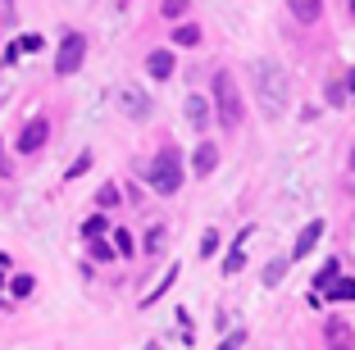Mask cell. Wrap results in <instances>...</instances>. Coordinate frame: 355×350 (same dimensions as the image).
<instances>
[{"label": "cell", "mask_w": 355, "mask_h": 350, "mask_svg": "<svg viewBox=\"0 0 355 350\" xmlns=\"http://www.w3.org/2000/svg\"><path fill=\"white\" fill-rule=\"evenodd\" d=\"M255 91H260V110L269 114V119H278V114L287 110V73L273 60H260L255 64Z\"/></svg>", "instance_id": "obj_1"}, {"label": "cell", "mask_w": 355, "mask_h": 350, "mask_svg": "<svg viewBox=\"0 0 355 350\" xmlns=\"http://www.w3.org/2000/svg\"><path fill=\"white\" fill-rule=\"evenodd\" d=\"M214 114H219L223 128H241L246 105H241V91H237V78L232 73H214Z\"/></svg>", "instance_id": "obj_2"}, {"label": "cell", "mask_w": 355, "mask_h": 350, "mask_svg": "<svg viewBox=\"0 0 355 350\" xmlns=\"http://www.w3.org/2000/svg\"><path fill=\"white\" fill-rule=\"evenodd\" d=\"M150 186H155L159 196H178V186H182V159H178V150L164 146L150 159Z\"/></svg>", "instance_id": "obj_3"}, {"label": "cell", "mask_w": 355, "mask_h": 350, "mask_svg": "<svg viewBox=\"0 0 355 350\" xmlns=\"http://www.w3.org/2000/svg\"><path fill=\"white\" fill-rule=\"evenodd\" d=\"M83 55H87V37L83 32H69V37L60 42V55H55V73H60V78L78 73L83 69Z\"/></svg>", "instance_id": "obj_4"}, {"label": "cell", "mask_w": 355, "mask_h": 350, "mask_svg": "<svg viewBox=\"0 0 355 350\" xmlns=\"http://www.w3.org/2000/svg\"><path fill=\"white\" fill-rule=\"evenodd\" d=\"M46 137H51V123H46V119H32V123H23V132H19V150L37 155L46 146Z\"/></svg>", "instance_id": "obj_5"}, {"label": "cell", "mask_w": 355, "mask_h": 350, "mask_svg": "<svg viewBox=\"0 0 355 350\" xmlns=\"http://www.w3.org/2000/svg\"><path fill=\"white\" fill-rule=\"evenodd\" d=\"M324 341H328V350H355V328L346 319H328L324 323Z\"/></svg>", "instance_id": "obj_6"}, {"label": "cell", "mask_w": 355, "mask_h": 350, "mask_svg": "<svg viewBox=\"0 0 355 350\" xmlns=\"http://www.w3.org/2000/svg\"><path fill=\"white\" fill-rule=\"evenodd\" d=\"M319 237H324V218L305 223V227H301V237H296V246H292V259H305L314 246H319Z\"/></svg>", "instance_id": "obj_7"}, {"label": "cell", "mask_w": 355, "mask_h": 350, "mask_svg": "<svg viewBox=\"0 0 355 350\" xmlns=\"http://www.w3.org/2000/svg\"><path fill=\"white\" fill-rule=\"evenodd\" d=\"M287 10H292L296 23H319L324 19V0H287Z\"/></svg>", "instance_id": "obj_8"}, {"label": "cell", "mask_w": 355, "mask_h": 350, "mask_svg": "<svg viewBox=\"0 0 355 350\" xmlns=\"http://www.w3.org/2000/svg\"><path fill=\"white\" fill-rule=\"evenodd\" d=\"M146 73L150 78H173V51H150V60H146Z\"/></svg>", "instance_id": "obj_9"}, {"label": "cell", "mask_w": 355, "mask_h": 350, "mask_svg": "<svg viewBox=\"0 0 355 350\" xmlns=\"http://www.w3.org/2000/svg\"><path fill=\"white\" fill-rule=\"evenodd\" d=\"M214 164H219V150H214L209 141H200V146H196V173L209 177V173H214Z\"/></svg>", "instance_id": "obj_10"}, {"label": "cell", "mask_w": 355, "mask_h": 350, "mask_svg": "<svg viewBox=\"0 0 355 350\" xmlns=\"http://www.w3.org/2000/svg\"><path fill=\"white\" fill-rule=\"evenodd\" d=\"M187 119H191V128L209 123V100H205V96H187Z\"/></svg>", "instance_id": "obj_11"}, {"label": "cell", "mask_w": 355, "mask_h": 350, "mask_svg": "<svg viewBox=\"0 0 355 350\" xmlns=\"http://www.w3.org/2000/svg\"><path fill=\"white\" fill-rule=\"evenodd\" d=\"M246 237H251V227L237 237V246H232V255L223 259V273H241V264H246Z\"/></svg>", "instance_id": "obj_12"}, {"label": "cell", "mask_w": 355, "mask_h": 350, "mask_svg": "<svg viewBox=\"0 0 355 350\" xmlns=\"http://www.w3.org/2000/svg\"><path fill=\"white\" fill-rule=\"evenodd\" d=\"M328 300H355V278H337L333 287H324Z\"/></svg>", "instance_id": "obj_13"}, {"label": "cell", "mask_w": 355, "mask_h": 350, "mask_svg": "<svg viewBox=\"0 0 355 350\" xmlns=\"http://www.w3.org/2000/svg\"><path fill=\"white\" fill-rule=\"evenodd\" d=\"M123 105H128L132 119H146V114H150V100H146V96H137V91H123Z\"/></svg>", "instance_id": "obj_14"}, {"label": "cell", "mask_w": 355, "mask_h": 350, "mask_svg": "<svg viewBox=\"0 0 355 350\" xmlns=\"http://www.w3.org/2000/svg\"><path fill=\"white\" fill-rule=\"evenodd\" d=\"M173 42L178 46H200V28L196 23H182V28H173Z\"/></svg>", "instance_id": "obj_15"}, {"label": "cell", "mask_w": 355, "mask_h": 350, "mask_svg": "<svg viewBox=\"0 0 355 350\" xmlns=\"http://www.w3.org/2000/svg\"><path fill=\"white\" fill-rule=\"evenodd\" d=\"M337 273H342V264H337V259H328V264H324V273L314 278V287H319V291H324V287H333V282H337Z\"/></svg>", "instance_id": "obj_16"}, {"label": "cell", "mask_w": 355, "mask_h": 350, "mask_svg": "<svg viewBox=\"0 0 355 350\" xmlns=\"http://www.w3.org/2000/svg\"><path fill=\"white\" fill-rule=\"evenodd\" d=\"M159 10H164V19H182V14L191 10V0H164Z\"/></svg>", "instance_id": "obj_17"}, {"label": "cell", "mask_w": 355, "mask_h": 350, "mask_svg": "<svg viewBox=\"0 0 355 350\" xmlns=\"http://www.w3.org/2000/svg\"><path fill=\"white\" fill-rule=\"evenodd\" d=\"M92 259H101V264H110V259H114V246L96 237V241H92Z\"/></svg>", "instance_id": "obj_18"}, {"label": "cell", "mask_w": 355, "mask_h": 350, "mask_svg": "<svg viewBox=\"0 0 355 350\" xmlns=\"http://www.w3.org/2000/svg\"><path fill=\"white\" fill-rule=\"evenodd\" d=\"M96 200H101V209H114L119 205V191H114V186H101V191H96Z\"/></svg>", "instance_id": "obj_19"}, {"label": "cell", "mask_w": 355, "mask_h": 350, "mask_svg": "<svg viewBox=\"0 0 355 350\" xmlns=\"http://www.w3.org/2000/svg\"><path fill=\"white\" fill-rule=\"evenodd\" d=\"M287 264H292V259H273V264L264 268V282H269V287H273V282L282 278V268H287Z\"/></svg>", "instance_id": "obj_20"}, {"label": "cell", "mask_w": 355, "mask_h": 350, "mask_svg": "<svg viewBox=\"0 0 355 350\" xmlns=\"http://www.w3.org/2000/svg\"><path fill=\"white\" fill-rule=\"evenodd\" d=\"M83 232H87V237L96 241V237H101V232H105V218H101V214H96V218H87V223H83Z\"/></svg>", "instance_id": "obj_21"}, {"label": "cell", "mask_w": 355, "mask_h": 350, "mask_svg": "<svg viewBox=\"0 0 355 350\" xmlns=\"http://www.w3.org/2000/svg\"><path fill=\"white\" fill-rule=\"evenodd\" d=\"M114 250L119 255H132V232H114Z\"/></svg>", "instance_id": "obj_22"}, {"label": "cell", "mask_w": 355, "mask_h": 350, "mask_svg": "<svg viewBox=\"0 0 355 350\" xmlns=\"http://www.w3.org/2000/svg\"><path fill=\"white\" fill-rule=\"evenodd\" d=\"M214 250H219V232H205V241H200V255H214Z\"/></svg>", "instance_id": "obj_23"}, {"label": "cell", "mask_w": 355, "mask_h": 350, "mask_svg": "<svg viewBox=\"0 0 355 350\" xmlns=\"http://www.w3.org/2000/svg\"><path fill=\"white\" fill-rule=\"evenodd\" d=\"M14 296H32V278H28V273H19V278H14Z\"/></svg>", "instance_id": "obj_24"}, {"label": "cell", "mask_w": 355, "mask_h": 350, "mask_svg": "<svg viewBox=\"0 0 355 350\" xmlns=\"http://www.w3.org/2000/svg\"><path fill=\"white\" fill-rule=\"evenodd\" d=\"M19 51H42V37H37V32H32V37H23Z\"/></svg>", "instance_id": "obj_25"}, {"label": "cell", "mask_w": 355, "mask_h": 350, "mask_svg": "<svg viewBox=\"0 0 355 350\" xmlns=\"http://www.w3.org/2000/svg\"><path fill=\"white\" fill-rule=\"evenodd\" d=\"M87 168H92V155H83V159H78L73 168H69V177H78V173H87Z\"/></svg>", "instance_id": "obj_26"}, {"label": "cell", "mask_w": 355, "mask_h": 350, "mask_svg": "<svg viewBox=\"0 0 355 350\" xmlns=\"http://www.w3.org/2000/svg\"><path fill=\"white\" fill-rule=\"evenodd\" d=\"M164 246V227H155V232H150V241H146V250H159Z\"/></svg>", "instance_id": "obj_27"}, {"label": "cell", "mask_w": 355, "mask_h": 350, "mask_svg": "<svg viewBox=\"0 0 355 350\" xmlns=\"http://www.w3.org/2000/svg\"><path fill=\"white\" fill-rule=\"evenodd\" d=\"M237 346H241V332H232V337H228V341H223V346H219V350H237Z\"/></svg>", "instance_id": "obj_28"}, {"label": "cell", "mask_w": 355, "mask_h": 350, "mask_svg": "<svg viewBox=\"0 0 355 350\" xmlns=\"http://www.w3.org/2000/svg\"><path fill=\"white\" fill-rule=\"evenodd\" d=\"M5 173H10V164H5V155H0V177H5Z\"/></svg>", "instance_id": "obj_29"}, {"label": "cell", "mask_w": 355, "mask_h": 350, "mask_svg": "<svg viewBox=\"0 0 355 350\" xmlns=\"http://www.w3.org/2000/svg\"><path fill=\"white\" fill-rule=\"evenodd\" d=\"M351 168H355V146H351Z\"/></svg>", "instance_id": "obj_30"}, {"label": "cell", "mask_w": 355, "mask_h": 350, "mask_svg": "<svg viewBox=\"0 0 355 350\" xmlns=\"http://www.w3.org/2000/svg\"><path fill=\"white\" fill-rule=\"evenodd\" d=\"M351 91H355V73H351Z\"/></svg>", "instance_id": "obj_31"}, {"label": "cell", "mask_w": 355, "mask_h": 350, "mask_svg": "<svg viewBox=\"0 0 355 350\" xmlns=\"http://www.w3.org/2000/svg\"><path fill=\"white\" fill-rule=\"evenodd\" d=\"M351 14H355V0H351Z\"/></svg>", "instance_id": "obj_32"}]
</instances>
